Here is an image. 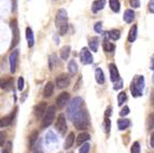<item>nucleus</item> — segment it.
Instances as JSON below:
<instances>
[{
  "instance_id": "f257e3e1",
  "label": "nucleus",
  "mask_w": 154,
  "mask_h": 153,
  "mask_svg": "<svg viewBox=\"0 0 154 153\" xmlns=\"http://www.w3.org/2000/svg\"><path fill=\"white\" fill-rule=\"evenodd\" d=\"M55 26L58 28L60 36H64L68 30V16H67V11L65 9H60L57 11L55 15Z\"/></svg>"
},
{
  "instance_id": "f03ea898",
  "label": "nucleus",
  "mask_w": 154,
  "mask_h": 153,
  "mask_svg": "<svg viewBox=\"0 0 154 153\" xmlns=\"http://www.w3.org/2000/svg\"><path fill=\"white\" fill-rule=\"evenodd\" d=\"M72 122H73L77 130H88V126H90V115H88V112L85 109H81L78 112V114L75 117V119L72 120Z\"/></svg>"
},
{
  "instance_id": "7ed1b4c3",
  "label": "nucleus",
  "mask_w": 154,
  "mask_h": 153,
  "mask_svg": "<svg viewBox=\"0 0 154 153\" xmlns=\"http://www.w3.org/2000/svg\"><path fill=\"white\" fill-rule=\"evenodd\" d=\"M144 78L143 76H135L131 83V92L134 97H140L143 95Z\"/></svg>"
},
{
  "instance_id": "20e7f679",
  "label": "nucleus",
  "mask_w": 154,
  "mask_h": 153,
  "mask_svg": "<svg viewBox=\"0 0 154 153\" xmlns=\"http://www.w3.org/2000/svg\"><path fill=\"white\" fill-rule=\"evenodd\" d=\"M83 99L81 97H75L72 99V101L70 102L69 108H68V115H69L70 120H73L75 117L78 114L80 110H81V106H82Z\"/></svg>"
},
{
  "instance_id": "39448f33",
  "label": "nucleus",
  "mask_w": 154,
  "mask_h": 153,
  "mask_svg": "<svg viewBox=\"0 0 154 153\" xmlns=\"http://www.w3.org/2000/svg\"><path fill=\"white\" fill-rule=\"evenodd\" d=\"M55 111H56L55 106H51V107L48 108L45 115H44L43 120H42V123H41L42 128L49 127L50 125L52 124V122H53V120H54V117H55Z\"/></svg>"
},
{
  "instance_id": "423d86ee",
  "label": "nucleus",
  "mask_w": 154,
  "mask_h": 153,
  "mask_svg": "<svg viewBox=\"0 0 154 153\" xmlns=\"http://www.w3.org/2000/svg\"><path fill=\"white\" fill-rule=\"evenodd\" d=\"M10 25H11V29H12V48H14L20 42V29H18V26H17V20H12Z\"/></svg>"
},
{
  "instance_id": "0eeeda50",
  "label": "nucleus",
  "mask_w": 154,
  "mask_h": 153,
  "mask_svg": "<svg viewBox=\"0 0 154 153\" xmlns=\"http://www.w3.org/2000/svg\"><path fill=\"white\" fill-rule=\"evenodd\" d=\"M55 128L58 130V133L60 134V135H65V133H66V130H67V123H66V117H65L64 113H60V114L57 117Z\"/></svg>"
},
{
  "instance_id": "6e6552de",
  "label": "nucleus",
  "mask_w": 154,
  "mask_h": 153,
  "mask_svg": "<svg viewBox=\"0 0 154 153\" xmlns=\"http://www.w3.org/2000/svg\"><path fill=\"white\" fill-rule=\"evenodd\" d=\"M80 59H81V63L84 65H88L93 63V56L88 48H82V50L80 52Z\"/></svg>"
},
{
  "instance_id": "1a4fd4ad",
  "label": "nucleus",
  "mask_w": 154,
  "mask_h": 153,
  "mask_svg": "<svg viewBox=\"0 0 154 153\" xmlns=\"http://www.w3.org/2000/svg\"><path fill=\"white\" fill-rule=\"evenodd\" d=\"M70 84V76L67 73L59 74L56 78V85L58 89H64Z\"/></svg>"
},
{
  "instance_id": "9d476101",
  "label": "nucleus",
  "mask_w": 154,
  "mask_h": 153,
  "mask_svg": "<svg viewBox=\"0 0 154 153\" xmlns=\"http://www.w3.org/2000/svg\"><path fill=\"white\" fill-rule=\"evenodd\" d=\"M17 59H18V51L14 50L9 56V63H10V71L12 73L16 71V66H17Z\"/></svg>"
},
{
  "instance_id": "9b49d317",
  "label": "nucleus",
  "mask_w": 154,
  "mask_h": 153,
  "mask_svg": "<svg viewBox=\"0 0 154 153\" xmlns=\"http://www.w3.org/2000/svg\"><path fill=\"white\" fill-rule=\"evenodd\" d=\"M46 108H48L46 102H44V101L39 102L38 105H36L35 108H33V114H35V117H36L37 119H40V117L44 114V112L46 111Z\"/></svg>"
},
{
  "instance_id": "f8f14e48",
  "label": "nucleus",
  "mask_w": 154,
  "mask_h": 153,
  "mask_svg": "<svg viewBox=\"0 0 154 153\" xmlns=\"http://www.w3.org/2000/svg\"><path fill=\"white\" fill-rule=\"evenodd\" d=\"M69 98H70L69 93H67V92L60 93V94H59V96L57 97V99H56V106L58 108L65 107V105L69 101Z\"/></svg>"
},
{
  "instance_id": "ddd939ff",
  "label": "nucleus",
  "mask_w": 154,
  "mask_h": 153,
  "mask_svg": "<svg viewBox=\"0 0 154 153\" xmlns=\"http://www.w3.org/2000/svg\"><path fill=\"white\" fill-rule=\"evenodd\" d=\"M109 70H110V79L112 82H116L120 79V74H119L118 68L114 64L109 65Z\"/></svg>"
},
{
  "instance_id": "4468645a",
  "label": "nucleus",
  "mask_w": 154,
  "mask_h": 153,
  "mask_svg": "<svg viewBox=\"0 0 154 153\" xmlns=\"http://www.w3.org/2000/svg\"><path fill=\"white\" fill-rule=\"evenodd\" d=\"M106 5V0H96L92 5V11L94 13L99 12L100 10H103Z\"/></svg>"
},
{
  "instance_id": "2eb2a0df",
  "label": "nucleus",
  "mask_w": 154,
  "mask_h": 153,
  "mask_svg": "<svg viewBox=\"0 0 154 153\" xmlns=\"http://www.w3.org/2000/svg\"><path fill=\"white\" fill-rule=\"evenodd\" d=\"M54 92V84H53V82H48L44 86L43 89V96L44 97H51L52 94Z\"/></svg>"
},
{
  "instance_id": "dca6fc26",
  "label": "nucleus",
  "mask_w": 154,
  "mask_h": 153,
  "mask_svg": "<svg viewBox=\"0 0 154 153\" xmlns=\"http://www.w3.org/2000/svg\"><path fill=\"white\" fill-rule=\"evenodd\" d=\"M26 39H27V42H28V46L31 48L33 45V42H35V38H33V33L32 29L30 27H27L26 28Z\"/></svg>"
},
{
  "instance_id": "f3484780",
  "label": "nucleus",
  "mask_w": 154,
  "mask_h": 153,
  "mask_svg": "<svg viewBox=\"0 0 154 153\" xmlns=\"http://www.w3.org/2000/svg\"><path fill=\"white\" fill-rule=\"evenodd\" d=\"M98 44H99V39L97 37H92L88 41V46H90L91 51L93 52H97Z\"/></svg>"
},
{
  "instance_id": "a211bd4d",
  "label": "nucleus",
  "mask_w": 154,
  "mask_h": 153,
  "mask_svg": "<svg viewBox=\"0 0 154 153\" xmlns=\"http://www.w3.org/2000/svg\"><path fill=\"white\" fill-rule=\"evenodd\" d=\"M95 79L97 81V83H99V84H103L105 83V74H103V70L100 68H97L95 70Z\"/></svg>"
},
{
  "instance_id": "6ab92c4d",
  "label": "nucleus",
  "mask_w": 154,
  "mask_h": 153,
  "mask_svg": "<svg viewBox=\"0 0 154 153\" xmlns=\"http://www.w3.org/2000/svg\"><path fill=\"white\" fill-rule=\"evenodd\" d=\"M124 20H125V23H131L135 18V13H134L133 10H126L124 12V16H123Z\"/></svg>"
},
{
  "instance_id": "aec40b11",
  "label": "nucleus",
  "mask_w": 154,
  "mask_h": 153,
  "mask_svg": "<svg viewBox=\"0 0 154 153\" xmlns=\"http://www.w3.org/2000/svg\"><path fill=\"white\" fill-rule=\"evenodd\" d=\"M90 138H91V136H90V134H88V133L80 134V135L78 136V138H77V145H83V143H84L85 141L90 140Z\"/></svg>"
},
{
  "instance_id": "412c9836",
  "label": "nucleus",
  "mask_w": 154,
  "mask_h": 153,
  "mask_svg": "<svg viewBox=\"0 0 154 153\" xmlns=\"http://www.w3.org/2000/svg\"><path fill=\"white\" fill-rule=\"evenodd\" d=\"M73 142H75V134L71 132L66 138V141H65V149L71 148L72 145H73Z\"/></svg>"
},
{
  "instance_id": "4be33fe9",
  "label": "nucleus",
  "mask_w": 154,
  "mask_h": 153,
  "mask_svg": "<svg viewBox=\"0 0 154 153\" xmlns=\"http://www.w3.org/2000/svg\"><path fill=\"white\" fill-rule=\"evenodd\" d=\"M13 117H14V113H11L10 115H7V117H3L1 119V122H0V125H1V127H5V126H8V125L11 124L12 122Z\"/></svg>"
},
{
  "instance_id": "5701e85b",
  "label": "nucleus",
  "mask_w": 154,
  "mask_h": 153,
  "mask_svg": "<svg viewBox=\"0 0 154 153\" xmlns=\"http://www.w3.org/2000/svg\"><path fill=\"white\" fill-rule=\"evenodd\" d=\"M68 71L70 74H75L78 72V65L75 59H71L68 64Z\"/></svg>"
},
{
  "instance_id": "b1692460",
  "label": "nucleus",
  "mask_w": 154,
  "mask_h": 153,
  "mask_svg": "<svg viewBox=\"0 0 154 153\" xmlns=\"http://www.w3.org/2000/svg\"><path fill=\"white\" fill-rule=\"evenodd\" d=\"M108 36L111 40L116 41L120 39V37H121V31L119 30V29H111V30L108 33Z\"/></svg>"
},
{
  "instance_id": "393cba45",
  "label": "nucleus",
  "mask_w": 154,
  "mask_h": 153,
  "mask_svg": "<svg viewBox=\"0 0 154 153\" xmlns=\"http://www.w3.org/2000/svg\"><path fill=\"white\" fill-rule=\"evenodd\" d=\"M38 132H33L32 134H30V136H29V148L33 149V147L36 145L37 141H38Z\"/></svg>"
},
{
  "instance_id": "a878e982",
  "label": "nucleus",
  "mask_w": 154,
  "mask_h": 153,
  "mask_svg": "<svg viewBox=\"0 0 154 153\" xmlns=\"http://www.w3.org/2000/svg\"><path fill=\"white\" fill-rule=\"evenodd\" d=\"M70 46L69 45H65L62 48V50H60V57H62V59H64V61H66V59H68V57H69V54H70Z\"/></svg>"
},
{
  "instance_id": "bb28decb",
  "label": "nucleus",
  "mask_w": 154,
  "mask_h": 153,
  "mask_svg": "<svg viewBox=\"0 0 154 153\" xmlns=\"http://www.w3.org/2000/svg\"><path fill=\"white\" fill-rule=\"evenodd\" d=\"M118 125H119V130H124L131 125V121L127 120V119H121V120L118 121Z\"/></svg>"
},
{
  "instance_id": "cd10ccee",
  "label": "nucleus",
  "mask_w": 154,
  "mask_h": 153,
  "mask_svg": "<svg viewBox=\"0 0 154 153\" xmlns=\"http://www.w3.org/2000/svg\"><path fill=\"white\" fill-rule=\"evenodd\" d=\"M137 39V26L134 25L131 28L128 33V41L129 42H134Z\"/></svg>"
},
{
  "instance_id": "c85d7f7f",
  "label": "nucleus",
  "mask_w": 154,
  "mask_h": 153,
  "mask_svg": "<svg viewBox=\"0 0 154 153\" xmlns=\"http://www.w3.org/2000/svg\"><path fill=\"white\" fill-rule=\"evenodd\" d=\"M109 5H110V8L113 12H119L120 11V1L119 0H109Z\"/></svg>"
},
{
  "instance_id": "c756f323",
  "label": "nucleus",
  "mask_w": 154,
  "mask_h": 153,
  "mask_svg": "<svg viewBox=\"0 0 154 153\" xmlns=\"http://www.w3.org/2000/svg\"><path fill=\"white\" fill-rule=\"evenodd\" d=\"M103 50H105L106 52H109V53H111V52L114 51V48H116V46H114V44L110 43V42H108V41L103 40Z\"/></svg>"
},
{
  "instance_id": "7c9ffc66",
  "label": "nucleus",
  "mask_w": 154,
  "mask_h": 153,
  "mask_svg": "<svg viewBox=\"0 0 154 153\" xmlns=\"http://www.w3.org/2000/svg\"><path fill=\"white\" fill-rule=\"evenodd\" d=\"M127 99V95H126L125 92H121L120 94L118 95V102L119 106H122L125 102V100Z\"/></svg>"
},
{
  "instance_id": "2f4dec72",
  "label": "nucleus",
  "mask_w": 154,
  "mask_h": 153,
  "mask_svg": "<svg viewBox=\"0 0 154 153\" xmlns=\"http://www.w3.org/2000/svg\"><path fill=\"white\" fill-rule=\"evenodd\" d=\"M33 153H43L42 150V141L39 139V141H37L36 145L33 147Z\"/></svg>"
},
{
  "instance_id": "473e14b6",
  "label": "nucleus",
  "mask_w": 154,
  "mask_h": 153,
  "mask_svg": "<svg viewBox=\"0 0 154 153\" xmlns=\"http://www.w3.org/2000/svg\"><path fill=\"white\" fill-rule=\"evenodd\" d=\"M11 85H13L12 79H8V80H5V82H1V89H11Z\"/></svg>"
},
{
  "instance_id": "72a5a7b5",
  "label": "nucleus",
  "mask_w": 154,
  "mask_h": 153,
  "mask_svg": "<svg viewBox=\"0 0 154 153\" xmlns=\"http://www.w3.org/2000/svg\"><path fill=\"white\" fill-rule=\"evenodd\" d=\"M131 153H140V145H139L138 141L133 143L131 149Z\"/></svg>"
},
{
  "instance_id": "f704fd0d",
  "label": "nucleus",
  "mask_w": 154,
  "mask_h": 153,
  "mask_svg": "<svg viewBox=\"0 0 154 153\" xmlns=\"http://www.w3.org/2000/svg\"><path fill=\"white\" fill-rule=\"evenodd\" d=\"M94 29H95L96 33H103V23H101V22H97V23L94 25Z\"/></svg>"
},
{
  "instance_id": "c9c22d12",
  "label": "nucleus",
  "mask_w": 154,
  "mask_h": 153,
  "mask_svg": "<svg viewBox=\"0 0 154 153\" xmlns=\"http://www.w3.org/2000/svg\"><path fill=\"white\" fill-rule=\"evenodd\" d=\"M90 151V145L88 143H83L81 149H80V153H88Z\"/></svg>"
},
{
  "instance_id": "e433bc0d",
  "label": "nucleus",
  "mask_w": 154,
  "mask_h": 153,
  "mask_svg": "<svg viewBox=\"0 0 154 153\" xmlns=\"http://www.w3.org/2000/svg\"><path fill=\"white\" fill-rule=\"evenodd\" d=\"M50 141H57L56 137L53 135V133H52V132H50V133L46 135V142L49 143Z\"/></svg>"
},
{
  "instance_id": "4c0bfd02",
  "label": "nucleus",
  "mask_w": 154,
  "mask_h": 153,
  "mask_svg": "<svg viewBox=\"0 0 154 153\" xmlns=\"http://www.w3.org/2000/svg\"><path fill=\"white\" fill-rule=\"evenodd\" d=\"M129 5L131 8H139L140 7V0H129Z\"/></svg>"
},
{
  "instance_id": "58836bf2",
  "label": "nucleus",
  "mask_w": 154,
  "mask_h": 153,
  "mask_svg": "<svg viewBox=\"0 0 154 153\" xmlns=\"http://www.w3.org/2000/svg\"><path fill=\"white\" fill-rule=\"evenodd\" d=\"M122 87H123V81H122V79H119L118 81L116 82V84H114L113 89H116V91H118V89H122Z\"/></svg>"
},
{
  "instance_id": "ea45409f",
  "label": "nucleus",
  "mask_w": 154,
  "mask_h": 153,
  "mask_svg": "<svg viewBox=\"0 0 154 153\" xmlns=\"http://www.w3.org/2000/svg\"><path fill=\"white\" fill-rule=\"evenodd\" d=\"M128 113H129V108L127 107V106H125V107H124L123 109L121 110L120 115H121V117H125V115H127Z\"/></svg>"
},
{
  "instance_id": "a19ab883",
  "label": "nucleus",
  "mask_w": 154,
  "mask_h": 153,
  "mask_svg": "<svg viewBox=\"0 0 154 153\" xmlns=\"http://www.w3.org/2000/svg\"><path fill=\"white\" fill-rule=\"evenodd\" d=\"M17 89H20V91H23V89H24V78H23V76H21V78L18 79Z\"/></svg>"
},
{
  "instance_id": "79ce46f5",
  "label": "nucleus",
  "mask_w": 154,
  "mask_h": 153,
  "mask_svg": "<svg viewBox=\"0 0 154 153\" xmlns=\"http://www.w3.org/2000/svg\"><path fill=\"white\" fill-rule=\"evenodd\" d=\"M105 125H106V132L109 133V132H110V120H109V117H106Z\"/></svg>"
},
{
  "instance_id": "37998d69",
  "label": "nucleus",
  "mask_w": 154,
  "mask_h": 153,
  "mask_svg": "<svg viewBox=\"0 0 154 153\" xmlns=\"http://www.w3.org/2000/svg\"><path fill=\"white\" fill-rule=\"evenodd\" d=\"M11 149H12V143L9 141L8 143H7V145H5V151H3V153H11Z\"/></svg>"
},
{
  "instance_id": "c03bdc74",
  "label": "nucleus",
  "mask_w": 154,
  "mask_h": 153,
  "mask_svg": "<svg viewBox=\"0 0 154 153\" xmlns=\"http://www.w3.org/2000/svg\"><path fill=\"white\" fill-rule=\"evenodd\" d=\"M149 11L151 13H154V0H150V2H149Z\"/></svg>"
},
{
  "instance_id": "a18cd8bd",
  "label": "nucleus",
  "mask_w": 154,
  "mask_h": 153,
  "mask_svg": "<svg viewBox=\"0 0 154 153\" xmlns=\"http://www.w3.org/2000/svg\"><path fill=\"white\" fill-rule=\"evenodd\" d=\"M111 110H112V108L111 107H108L107 108V110H106V117H110V114H111Z\"/></svg>"
},
{
  "instance_id": "49530a36",
  "label": "nucleus",
  "mask_w": 154,
  "mask_h": 153,
  "mask_svg": "<svg viewBox=\"0 0 154 153\" xmlns=\"http://www.w3.org/2000/svg\"><path fill=\"white\" fill-rule=\"evenodd\" d=\"M150 142H151V147L154 149V132L152 133V135H151V139H150Z\"/></svg>"
},
{
  "instance_id": "de8ad7c7",
  "label": "nucleus",
  "mask_w": 154,
  "mask_h": 153,
  "mask_svg": "<svg viewBox=\"0 0 154 153\" xmlns=\"http://www.w3.org/2000/svg\"><path fill=\"white\" fill-rule=\"evenodd\" d=\"M151 69H152V70H154V55H153V57H152V59H151Z\"/></svg>"
},
{
  "instance_id": "09e8293b",
  "label": "nucleus",
  "mask_w": 154,
  "mask_h": 153,
  "mask_svg": "<svg viewBox=\"0 0 154 153\" xmlns=\"http://www.w3.org/2000/svg\"><path fill=\"white\" fill-rule=\"evenodd\" d=\"M3 138H5V135H3V133H1V141H0L1 145H3Z\"/></svg>"
},
{
  "instance_id": "8fccbe9b",
  "label": "nucleus",
  "mask_w": 154,
  "mask_h": 153,
  "mask_svg": "<svg viewBox=\"0 0 154 153\" xmlns=\"http://www.w3.org/2000/svg\"><path fill=\"white\" fill-rule=\"evenodd\" d=\"M150 119L152 120V122L154 123V114H151V117H150Z\"/></svg>"
},
{
  "instance_id": "3c124183",
  "label": "nucleus",
  "mask_w": 154,
  "mask_h": 153,
  "mask_svg": "<svg viewBox=\"0 0 154 153\" xmlns=\"http://www.w3.org/2000/svg\"><path fill=\"white\" fill-rule=\"evenodd\" d=\"M68 153H73V152H72V151H70V152H68Z\"/></svg>"
},
{
  "instance_id": "603ef678",
  "label": "nucleus",
  "mask_w": 154,
  "mask_h": 153,
  "mask_svg": "<svg viewBox=\"0 0 154 153\" xmlns=\"http://www.w3.org/2000/svg\"><path fill=\"white\" fill-rule=\"evenodd\" d=\"M153 81H154V74H153Z\"/></svg>"
}]
</instances>
